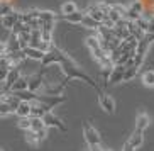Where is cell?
I'll return each mask as SVG.
<instances>
[{
	"label": "cell",
	"instance_id": "6da1fadb",
	"mask_svg": "<svg viewBox=\"0 0 154 151\" xmlns=\"http://www.w3.org/2000/svg\"><path fill=\"white\" fill-rule=\"evenodd\" d=\"M59 66H61V70H63V73H64V80H63L64 87H66V83H68L69 80L78 78V80L85 82L86 85H90L91 88H95V90L100 93V88H98V85L93 82V78L88 77L85 71H82V68H80V66H76V63H75V61H73L68 55H64L63 51H61V63H59Z\"/></svg>",
	"mask_w": 154,
	"mask_h": 151
},
{
	"label": "cell",
	"instance_id": "7a4b0ae2",
	"mask_svg": "<svg viewBox=\"0 0 154 151\" xmlns=\"http://www.w3.org/2000/svg\"><path fill=\"white\" fill-rule=\"evenodd\" d=\"M83 136H85V141L88 143V146L90 148L100 146V134L91 124H88V122L83 124Z\"/></svg>",
	"mask_w": 154,
	"mask_h": 151
},
{
	"label": "cell",
	"instance_id": "3957f363",
	"mask_svg": "<svg viewBox=\"0 0 154 151\" xmlns=\"http://www.w3.org/2000/svg\"><path fill=\"white\" fill-rule=\"evenodd\" d=\"M125 70H127L125 64H120V63H115V64H113L112 71H110V77H109V83H110V85H113V83H119V82H124Z\"/></svg>",
	"mask_w": 154,
	"mask_h": 151
},
{
	"label": "cell",
	"instance_id": "277c9868",
	"mask_svg": "<svg viewBox=\"0 0 154 151\" xmlns=\"http://www.w3.org/2000/svg\"><path fill=\"white\" fill-rule=\"evenodd\" d=\"M98 104L107 114H113V112H115V100H113L110 95L103 93V92H100L98 93Z\"/></svg>",
	"mask_w": 154,
	"mask_h": 151
},
{
	"label": "cell",
	"instance_id": "5b68a950",
	"mask_svg": "<svg viewBox=\"0 0 154 151\" xmlns=\"http://www.w3.org/2000/svg\"><path fill=\"white\" fill-rule=\"evenodd\" d=\"M44 119V122H46V127H56V129H59V131H66V126H64L63 122H61V119H58L53 112H48V114L42 117Z\"/></svg>",
	"mask_w": 154,
	"mask_h": 151
},
{
	"label": "cell",
	"instance_id": "8992f818",
	"mask_svg": "<svg viewBox=\"0 0 154 151\" xmlns=\"http://www.w3.org/2000/svg\"><path fill=\"white\" fill-rule=\"evenodd\" d=\"M19 20H20V14L14 10V12H12V14H9V15H2V27L12 31V27H14Z\"/></svg>",
	"mask_w": 154,
	"mask_h": 151
},
{
	"label": "cell",
	"instance_id": "52a82bcc",
	"mask_svg": "<svg viewBox=\"0 0 154 151\" xmlns=\"http://www.w3.org/2000/svg\"><path fill=\"white\" fill-rule=\"evenodd\" d=\"M86 14L91 15V17L95 19V20H98V22H103V19L107 17V14H105L103 10H102L100 4H93V5H90V7L86 9Z\"/></svg>",
	"mask_w": 154,
	"mask_h": 151
},
{
	"label": "cell",
	"instance_id": "ba28073f",
	"mask_svg": "<svg viewBox=\"0 0 154 151\" xmlns=\"http://www.w3.org/2000/svg\"><path fill=\"white\" fill-rule=\"evenodd\" d=\"M29 78V90L31 92H37V90H41L42 88V71L39 75H31V77H27Z\"/></svg>",
	"mask_w": 154,
	"mask_h": 151
},
{
	"label": "cell",
	"instance_id": "9c48e42d",
	"mask_svg": "<svg viewBox=\"0 0 154 151\" xmlns=\"http://www.w3.org/2000/svg\"><path fill=\"white\" fill-rule=\"evenodd\" d=\"M24 53H26V56H27L29 60H34V61H42V58L46 56L44 51L37 49V48H31V46H27L24 49Z\"/></svg>",
	"mask_w": 154,
	"mask_h": 151
},
{
	"label": "cell",
	"instance_id": "30bf717a",
	"mask_svg": "<svg viewBox=\"0 0 154 151\" xmlns=\"http://www.w3.org/2000/svg\"><path fill=\"white\" fill-rule=\"evenodd\" d=\"M31 112H32V102H27V100H22L20 105L17 107L15 114L19 117H31Z\"/></svg>",
	"mask_w": 154,
	"mask_h": 151
},
{
	"label": "cell",
	"instance_id": "8fae6325",
	"mask_svg": "<svg viewBox=\"0 0 154 151\" xmlns=\"http://www.w3.org/2000/svg\"><path fill=\"white\" fill-rule=\"evenodd\" d=\"M151 124V119L147 114H139L136 119V131H140V133H144L146 129L149 127Z\"/></svg>",
	"mask_w": 154,
	"mask_h": 151
},
{
	"label": "cell",
	"instance_id": "7c38bea8",
	"mask_svg": "<svg viewBox=\"0 0 154 151\" xmlns=\"http://www.w3.org/2000/svg\"><path fill=\"white\" fill-rule=\"evenodd\" d=\"M22 90H29V78L27 77H20L17 82L12 85L10 88V93H14V92H22Z\"/></svg>",
	"mask_w": 154,
	"mask_h": 151
},
{
	"label": "cell",
	"instance_id": "4fadbf2b",
	"mask_svg": "<svg viewBox=\"0 0 154 151\" xmlns=\"http://www.w3.org/2000/svg\"><path fill=\"white\" fill-rule=\"evenodd\" d=\"M85 12H80V10H76V12H73V14H68V15H63V19L66 20V22H71V24H82L83 19H85Z\"/></svg>",
	"mask_w": 154,
	"mask_h": 151
},
{
	"label": "cell",
	"instance_id": "5bb4252c",
	"mask_svg": "<svg viewBox=\"0 0 154 151\" xmlns=\"http://www.w3.org/2000/svg\"><path fill=\"white\" fill-rule=\"evenodd\" d=\"M85 14H86V12H85ZM82 24L85 26L86 29H95V31H97V29H100V27H102V22L95 20V19L91 17V15H88V14L85 15V19H83V22H82Z\"/></svg>",
	"mask_w": 154,
	"mask_h": 151
},
{
	"label": "cell",
	"instance_id": "9a60e30c",
	"mask_svg": "<svg viewBox=\"0 0 154 151\" xmlns=\"http://www.w3.org/2000/svg\"><path fill=\"white\" fill-rule=\"evenodd\" d=\"M129 143H131L134 148H139L144 144V136H142V133L140 131H136V133H132V136L129 137Z\"/></svg>",
	"mask_w": 154,
	"mask_h": 151
},
{
	"label": "cell",
	"instance_id": "2e32d148",
	"mask_svg": "<svg viewBox=\"0 0 154 151\" xmlns=\"http://www.w3.org/2000/svg\"><path fill=\"white\" fill-rule=\"evenodd\" d=\"M41 129H46V122L42 117H31V131H41Z\"/></svg>",
	"mask_w": 154,
	"mask_h": 151
},
{
	"label": "cell",
	"instance_id": "e0dca14e",
	"mask_svg": "<svg viewBox=\"0 0 154 151\" xmlns=\"http://www.w3.org/2000/svg\"><path fill=\"white\" fill-rule=\"evenodd\" d=\"M78 7L75 2H71V0H68V2H64L63 5H61V14L63 15H68V14H73V12H76Z\"/></svg>",
	"mask_w": 154,
	"mask_h": 151
},
{
	"label": "cell",
	"instance_id": "ac0fdd59",
	"mask_svg": "<svg viewBox=\"0 0 154 151\" xmlns=\"http://www.w3.org/2000/svg\"><path fill=\"white\" fill-rule=\"evenodd\" d=\"M86 46H88V49L90 51H95L98 49V48H102V41H100L97 36H90V37H86Z\"/></svg>",
	"mask_w": 154,
	"mask_h": 151
},
{
	"label": "cell",
	"instance_id": "d6986e66",
	"mask_svg": "<svg viewBox=\"0 0 154 151\" xmlns=\"http://www.w3.org/2000/svg\"><path fill=\"white\" fill-rule=\"evenodd\" d=\"M142 83L146 87H154V70H147L142 75Z\"/></svg>",
	"mask_w": 154,
	"mask_h": 151
},
{
	"label": "cell",
	"instance_id": "ffe728a7",
	"mask_svg": "<svg viewBox=\"0 0 154 151\" xmlns=\"http://www.w3.org/2000/svg\"><path fill=\"white\" fill-rule=\"evenodd\" d=\"M39 19L42 22H54L56 20V14L49 12V10H39Z\"/></svg>",
	"mask_w": 154,
	"mask_h": 151
},
{
	"label": "cell",
	"instance_id": "44dd1931",
	"mask_svg": "<svg viewBox=\"0 0 154 151\" xmlns=\"http://www.w3.org/2000/svg\"><path fill=\"white\" fill-rule=\"evenodd\" d=\"M17 126L24 131H31V117H19Z\"/></svg>",
	"mask_w": 154,
	"mask_h": 151
},
{
	"label": "cell",
	"instance_id": "7402d4cb",
	"mask_svg": "<svg viewBox=\"0 0 154 151\" xmlns=\"http://www.w3.org/2000/svg\"><path fill=\"white\" fill-rule=\"evenodd\" d=\"M137 70H139V68H136V66H127L125 75H124V82H129V80H132V78L137 75Z\"/></svg>",
	"mask_w": 154,
	"mask_h": 151
},
{
	"label": "cell",
	"instance_id": "603a6c76",
	"mask_svg": "<svg viewBox=\"0 0 154 151\" xmlns=\"http://www.w3.org/2000/svg\"><path fill=\"white\" fill-rule=\"evenodd\" d=\"M14 112H15V109H12L7 102H2V105H0V115L2 117H5V115H9V114H14Z\"/></svg>",
	"mask_w": 154,
	"mask_h": 151
},
{
	"label": "cell",
	"instance_id": "cb8c5ba5",
	"mask_svg": "<svg viewBox=\"0 0 154 151\" xmlns=\"http://www.w3.org/2000/svg\"><path fill=\"white\" fill-rule=\"evenodd\" d=\"M14 12V9H12V5L7 2V0H2V7H0V14L2 15H9Z\"/></svg>",
	"mask_w": 154,
	"mask_h": 151
},
{
	"label": "cell",
	"instance_id": "d4e9b609",
	"mask_svg": "<svg viewBox=\"0 0 154 151\" xmlns=\"http://www.w3.org/2000/svg\"><path fill=\"white\" fill-rule=\"evenodd\" d=\"M26 139H27L29 144H37V143H39V136H37L36 131H29L27 136H26Z\"/></svg>",
	"mask_w": 154,
	"mask_h": 151
},
{
	"label": "cell",
	"instance_id": "484cf974",
	"mask_svg": "<svg viewBox=\"0 0 154 151\" xmlns=\"http://www.w3.org/2000/svg\"><path fill=\"white\" fill-rule=\"evenodd\" d=\"M129 7H131V9H134L136 12H139V14H144V4H142L140 0H134Z\"/></svg>",
	"mask_w": 154,
	"mask_h": 151
},
{
	"label": "cell",
	"instance_id": "4316f807",
	"mask_svg": "<svg viewBox=\"0 0 154 151\" xmlns=\"http://www.w3.org/2000/svg\"><path fill=\"white\" fill-rule=\"evenodd\" d=\"M134 149H136V148L132 146V144H131L129 141H127L125 144H124V148H122V151H134Z\"/></svg>",
	"mask_w": 154,
	"mask_h": 151
},
{
	"label": "cell",
	"instance_id": "83f0119b",
	"mask_svg": "<svg viewBox=\"0 0 154 151\" xmlns=\"http://www.w3.org/2000/svg\"><path fill=\"white\" fill-rule=\"evenodd\" d=\"M37 136H39V141H42L46 137V129H41V131H37Z\"/></svg>",
	"mask_w": 154,
	"mask_h": 151
},
{
	"label": "cell",
	"instance_id": "f1b7e54d",
	"mask_svg": "<svg viewBox=\"0 0 154 151\" xmlns=\"http://www.w3.org/2000/svg\"><path fill=\"white\" fill-rule=\"evenodd\" d=\"M147 32H154V19L149 20V27H147Z\"/></svg>",
	"mask_w": 154,
	"mask_h": 151
},
{
	"label": "cell",
	"instance_id": "f546056e",
	"mask_svg": "<svg viewBox=\"0 0 154 151\" xmlns=\"http://www.w3.org/2000/svg\"><path fill=\"white\" fill-rule=\"evenodd\" d=\"M90 151H103L100 146H93V148H90Z\"/></svg>",
	"mask_w": 154,
	"mask_h": 151
},
{
	"label": "cell",
	"instance_id": "4dcf8cb0",
	"mask_svg": "<svg viewBox=\"0 0 154 151\" xmlns=\"http://www.w3.org/2000/svg\"><path fill=\"white\" fill-rule=\"evenodd\" d=\"M103 151H109V149H103Z\"/></svg>",
	"mask_w": 154,
	"mask_h": 151
}]
</instances>
